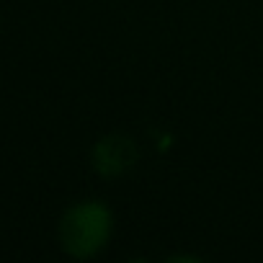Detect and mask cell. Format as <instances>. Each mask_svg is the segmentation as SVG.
Masks as SVG:
<instances>
[{"instance_id":"obj_1","label":"cell","mask_w":263,"mask_h":263,"mask_svg":"<svg viewBox=\"0 0 263 263\" xmlns=\"http://www.w3.org/2000/svg\"><path fill=\"white\" fill-rule=\"evenodd\" d=\"M111 235V212L101 201L70 206L60 219V242L72 258L96 255Z\"/></svg>"},{"instance_id":"obj_2","label":"cell","mask_w":263,"mask_h":263,"mask_svg":"<svg viewBox=\"0 0 263 263\" xmlns=\"http://www.w3.org/2000/svg\"><path fill=\"white\" fill-rule=\"evenodd\" d=\"M137 158V150L132 145L129 137H121V135H114V137H103L96 150H93V165L101 176L111 178V176H119L124 173Z\"/></svg>"}]
</instances>
